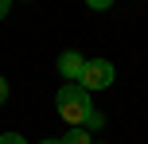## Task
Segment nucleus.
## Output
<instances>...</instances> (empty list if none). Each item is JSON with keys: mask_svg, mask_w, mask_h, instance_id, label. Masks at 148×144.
<instances>
[{"mask_svg": "<svg viewBox=\"0 0 148 144\" xmlns=\"http://www.w3.org/2000/svg\"><path fill=\"white\" fill-rule=\"evenodd\" d=\"M55 105H59V117L70 125V129H82V125L97 129V125H101V117L94 113V101H90V90H82L78 82L62 86V90L55 93Z\"/></svg>", "mask_w": 148, "mask_h": 144, "instance_id": "f257e3e1", "label": "nucleus"}, {"mask_svg": "<svg viewBox=\"0 0 148 144\" xmlns=\"http://www.w3.org/2000/svg\"><path fill=\"white\" fill-rule=\"evenodd\" d=\"M78 86L82 90H109L113 86V62L109 59H90L82 78H78Z\"/></svg>", "mask_w": 148, "mask_h": 144, "instance_id": "f03ea898", "label": "nucleus"}, {"mask_svg": "<svg viewBox=\"0 0 148 144\" xmlns=\"http://www.w3.org/2000/svg\"><path fill=\"white\" fill-rule=\"evenodd\" d=\"M59 70L70 78V82H78V78H82V70H86V59H82L78 51H62V59H59Z\"/></svg>", "mask_w": 148, "mask_h": 144, "instance_id": "7ed1b4c3", "label": "nucleus"}, {"mask_svg": "<svg viewBox=\"0 0 148 144\" xmlns=\"http://www.w3.org/2000/svg\"><path fill=\"white\" fill-rule=\"evenodd\" d=\"M62 144H94V140L86 136V129H70L66 136H62Z\"/></svg>", "mask_w": 148, "mask_h": 144, "instance_id": "20e7f679", "label": "nucleus"}, {"mask_svg": "<svg viewBox=\"0 0 148 144\" xmlns=\"http://www.w3.org/2000/svg\"><path fill=\"white\" fill-rule=\"evenodd\" d=\"M0 144H27V140H23L20 132H4V136H0Z\"/></svg>", "mask_w": 148, "mask_h": 144, "instance_id": "39448f33", "label": "nucleus"}, {"mask_svg": "<svg viewBox=\"0 0 148 144\" xmlns=\"http://www.w3.org/2000/svg\"><path fill=\"white\" fill-rule=\"evenodd\" d=\"M86 4H90V8H97V12H105V8H109L113 0H86Z\"/></svg>", "mask_w": 148, "mask_h": 144, "instance_id": "423d86ee", "label": "nucleus"}, {"mask_svg": "<svg viewBox=\"0 0 148 144\" xmlns=\"http://www.w3.org/2000/svg\"><path fill=\"white\" fill-rule=\"evenodd\" d=\"M4 101H8V78L0 74V105H4Z\"/></svg>", "mask_w": 148, "mask_h": 144, "instance_id": "0eeeda50", "label": "nucleus"}, {"mask_svg": "<svg viewBox=\"0 0 148 144\" xmlns=\"http://www.w3.org/2000/svg\"><path fill=\"white\" fill-rule=\"evenodd\" d=\"M8 4H12V0H0V20L8 16Z\"/></svg>", "mask_w": 148, "mask_h": 144, "instance_id": "6e6552de", "label": "nucleus"}, {"mask_svg": "<svg viewBox=\"0 0 148 144\" xmlns=\"http://www.w3.org/2000/svg\"><path fill=\"white\" fill-rule=\"evenodd\" d=\"M43 144H62V140H43Z\"/></svg>", "mask_w": 148, "mask_h": 144, "instance_id": "1a4fd4ad", "label": "nucleus"}]
</instances>
